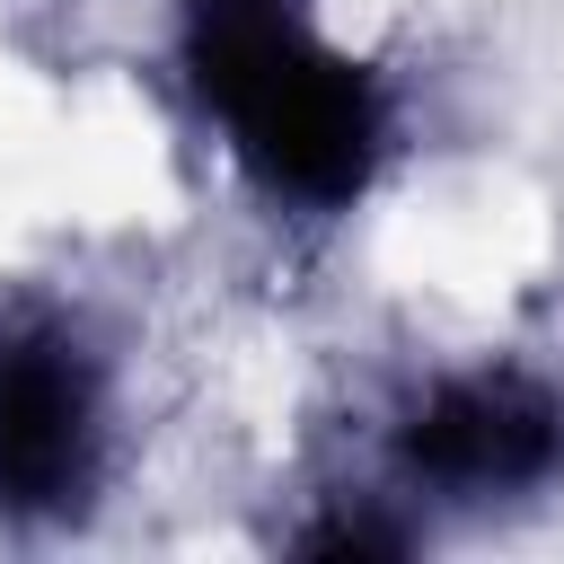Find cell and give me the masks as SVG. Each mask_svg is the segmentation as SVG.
Wrapping results in <instances>:
<instances>
[{"label":"cell","mask_w":564,"mask_h":564,"mask_svg":"<svg viewBox=\"0 0 564 564\" xmlns=\"http://www.w3.org/2000/svg\"><path fill=\"white\" fill-rule=\"evenodd\" d=\"M361 467L432 538L555 511L564 502V361L502 352V344L414 361L388 388Z\"/></svg>","instance_id":"obj_2"},{"label":"cell","mask_w":564,"mask_h":564,"mask_svg":"<svg viewBox=\"0 0 564 564\" xmlns=\"http://www.w3.org/2000/svg\"><path fill=\"white\" fill-rule=\"evenodd\" d=\"M159 62L238 203L291 238L352 229L405 167V79L326 0H159Z\"/></svg>","instance_id":"obj_1"},{"label":"cell","mask_w":564,"mask_h":564,"mask_svg":"<svg viewBox=\"0 0 564 564\" xmlns=\"http://www.w3.org/2000/svg\"><path fill=\"white\" fill-rule=\"evenodd\" d=\"M132 467V370L115 326L53 282L0 291V538L62 546Z\"/></svg>","instance_id":"obj_3"}]
</instances>
